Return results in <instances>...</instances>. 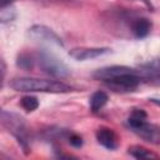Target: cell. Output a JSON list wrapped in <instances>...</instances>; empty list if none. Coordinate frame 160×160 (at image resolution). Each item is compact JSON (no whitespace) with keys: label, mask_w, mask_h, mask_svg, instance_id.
Here are the masks:
<instances>
[{"label":"cell","mask_w":160,"mask_h":160,"mask_svg":"<svg viewBox=\"0 0 160 160\" xmlns=\"http://www.w3.org/2000/svg\"><path fill=\"white\" fill-rule=\"evenodd\" d=\"M28 36L30 39H34V40L48 41V42L56 44L59 46H64L61 38L54 30H51L50 28H48L45 25H32L28 30Z\"/></svg>","instance_id":"5"},{"label":"cell","mask_w":160,"mask_h":160,"mask_svg":"<svg viewBox=\"0 0 160 160\" xmlns=\"http://www.w3.org/2000/svg\"><path fill=\"white\" fill-rule=\"evenodd\" d=\"M15 0H0V11H6L8 8L14 2Z\"/></svg>","instance_id":"16"},{"label":"cell","mask_w":160,"mask_h":160,"mask_svg":"<svg viewBox=\"0 0 160 160\" xmlns=\"http://www.w3.org/2000/svg\"><path fill=\"white\" fill-rule=\"evenodd\" d=\"M108 102V95L104 91H96L90 98V109L91 111H99L105 104Z\"/></svg>","instance_id":"11"},{"label":"cell","mask_w":160,"mask_h":160,"mask_svg":"<svg viewBox=\"0 0 160 160\" xmlns=\"http://www.w3.org/2000/svg\"><path fill=\"white\" fill-rule=\"evenodd\" d=\"M34 62H35V58H32L31 55L26 54V52H22L18 56V60H16V65L21 69H25V70H29L34 66Z\"/></svg>","instance_id":"13"},{"label":"cell","mask_w":160,"mask_h":160,"mask_svg":"<svg viewBox=\"0 0 160 160\" xmlns=\"http://www.w3.org/2000/svg\"><path fill=\"white\" fill-rule=\"evenodd\" d=\"M69 142H70L72 146H75V148H80V146L82 145V139H81L79 135L72 134V135L69 136Z\"/></svg>","instance_id":"15"},{"label":"cell","mask_w":160,"mask_h":160,"mask_svg":"<svg viewBox=\"0 0 160 160\" xmlns=\"http://www.w3.org/2000/svg\"><path fill=\"white\" fill-rule=\"evenodd\" d=\"M140 81H141V71L135 70V71H131V72H125V74L118 75L115 78L108 79L104 82L112 91L130 92V91H134L140 85Z\"/></svg>","instance_id":"4"},{"label":"cell","mask_w":160,"mask_h":160,"mask_svg":"<svg viewBox=\"0 0 160 160\" xmlns=\"http://www.w3.org/2000/svg\"><path fill=\"white\" fill-rule=\"evenodd\" d=\"M0 124H2L8 131H10L18 141L26 149L28 146V132H26V125L21 116L9 112L5 110H0Z\"/></svg>","instance_id":"3"},{"label":"cell","mask_w":160,"mask_h":160,"mask_svg":"<svg viewBox=\"0 0 160 160\" xmlns=\"http://www.w3.org/2000/svg\"><path fill=\"white\" fill-rule=\"evenodd\" d=\"M1 80H2V79L0 78V89H1V86H2V81H1Z\"/></svg>","instance_id":"19"},{"label":"cell","mask_w":160,"mask_h":160,"mask_svg":"<svg viewBox=\"0 0 160 160\" xmlns=\"http://www.w3.org/2000/svg\"><path fill=\"white\" fill-rule=\"evenodd\" d=\"M35 61L38 62L39 68L44 72H46V74H49L51 76H55V78H65V76H68L70 74L69 68L58 56H55L51 52L40 51L36 55Z\"/></svg>","instance_id":"2"},{"label":"cell","mask_w":160,"mask_h":160,"mask_svg":"<svg viewBox=\"0 0 160 160\" xmlns=\"http://www.w3.org/2000/svg\"><path fill=\"white\" fill-rule=\"evenodd\" d=\"M109 51V48H74L69 51V55L78 61H84L99 58L104 54H108Z\"/></svg>","instance_id":"6"},{"label":"cell","mask_w":160,"mask_h":160,"mask_svg":"<svg viewBox=\"0 0 160 160\" xmlns=\"http://www.w3.org/2000/svg\"><path fill=\"white\" fill-rule=\"evenodd\" d=\"M20 104L26 111H34L39 106V100L32 95H25V96L21 98Z\"/></svg>","instance_id":"14"},{"label":"cell","mask_w":160,"mask_h":160,"mask_svg":"<svg viewBox=\"0 0 160 160\" xmlns=\"http://www.w3.org/2000/svg\"><path fill=\"white\" fill-rule=\"evenodd\" d=\"M128 152L134 156L135 159H156L158 156L155 154H152L150 150L142 148V146H139V145H134V146H130L128 149Z\"/></svg>","instance_id":"12"},{"label":"cell","mask_w":160,"mask_h":160,"mask_svg":"<svg viewBox=\"0 0 160 160\" xmlns=\"http://www.w3.org/2000/svg\"><path fill=\"white\" fill-rule=\"evenodd\" d=\"M5 74H6V62L2 59V56L0 55V78L2 79L5 76Z\"/></svg>","instance_id":"17"},{"label":"cell","mask_w":160,"mask_h":160,"mask_svg":"<svg viewBox=\"0 0 160 160\" xmlns=\"http://www.w3.org/2000/svg\"><path fill=\"white\" fill-rule=\"evenodd\" d=\"M10 86L21 92H69L72 88L59 80H48L38 78H15L10 81Z\"/></svg>","instance_id":"1"},{"label":"cell","mask_w":160,"mask_h":160,"mask_svg":"<svg viewBox=\"0 0 160 160\" xmlns=\"http://www.w3.org/2000/svg\"><path fill=\"white\" fill-rule=\"evenodd\" d=\"M136 69H132V68H129V66H124V65H112V66H106V68H101V69H98L95 72H94V78L98 79V80H108V79H111V78H115L118 75H121V74H125V72H131V71H135Z\"/></svg>","instance_id":"8"},{"label":"cell","mask_w":160,"mask_h":160,"mask_svg":"<svg viewBox=\"0 0 160 160\" xmlns=\"http://www.w3.org/2000/svg\"><path fill=\"white\" fill-rule=\"evenodd\" d=\"M140 138H142L144 140L152 142V144H159L160 141V130L158 125L154 124H149L146 122V120L144 122H141L138 128L132 129Z\"/></svg>","instance_id":"7"},{"label":"cell","mask_w":160,"mask_h":160,"mask_svg":"<svg viewBox=\"0 0 160 160\" xmlns=\"http://www.w3.org/2000/svg\"><path fill=\"white\" fill-rule=\"evenodd\" d=\"M151 26H152V24H151V21L149 19H146V18H139V19H136L132 22L131 29H132L134 35L136 38L141 39V38H145V36L149 35V32L151 30Z\"/></svg>","instance_id":"10"},{"label":"cell","mask_w":160,"mask_h":160,"mask_svg":"<svg viewBox=\"0 0 160 160\" xmlns=\"http://www.w3.org/2000/svg\"><path fill=\"white\" fill-rule=\"evenodd\" d=\"M96 139L99 144L109 150H114L118 148V136L116 134L109 128H100L96 131Z\"/></svg>","instance_id":"9"},{"label":"cell","mask_w":160,"mask_h":160,"mask_svg":"<svg viewBox=\"0 0 160 160\" xmlns=\"http://www.w3.org/2000/svg\"><path fill=\"white\" fill-rule=\"evenodd\" d=\"M140 1H142V2H144V4L146 5V6H149V8H150V9L152 10V5H151V2H150L149 0H140Z\"/></svg>","instance_id":"18"}]
</instances>
